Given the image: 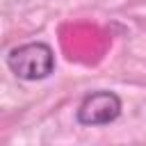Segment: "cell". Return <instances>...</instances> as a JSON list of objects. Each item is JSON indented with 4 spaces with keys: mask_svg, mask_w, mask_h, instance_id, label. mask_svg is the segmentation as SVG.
<instances>
[{
    "mask_svg": "<svg viewBox=\"0 0 146 146\" xmlns=\"http://www.w3.org/2000/svg\"><path fill=\"white\" fill-rule=\"evenodd\" d=\"M7 66L21 80L27 82L46 80L55 71V52L43 41L21 43L7 52Z\"/></svg>",
    "mask_w": 146,
    "mask_h": 146,
    "instance_id": "6da1fadb",
    "label": "cell"
},
{
    "mask_svg": "<svg viewBox=\"0 0 146 146\" xmlns=\"http://www.w3.org/2000/svg\"><path fill=\"white\" fill-rule=\"evenodd\" d=\"M121 107H123L121 98L114 91L98 89V91H91L82 98V103L75 110V119H78L80 125H89V128L107 125V123L119 119Z\"/></svg>",
    "mask_w": 146,
    "mask_h": 146,
    "instance_id": "7a4b0ae2",
    "label": "cell"
}]
</instances>
